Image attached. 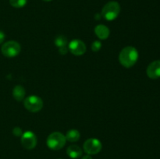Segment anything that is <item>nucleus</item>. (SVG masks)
I'll return each mask as SVG.
<instances>
[{"instance_id":"7","label":"nucleus","mask_w":160,"mask_h":159,"mask_svg":"<svg viewBox=\"0 0 160 159\" xmlns=\"http://www.w3.org/2000/svg\"><path fill=\"white\" fill-rule=\"evenodd\" d=\"M68 49L73 55L77 56L83 55L86 52V45L83 41L74 39L71 41L68 45Z\"/></svg>"},{"instance_id":"9","label":"nucleus","mask_w":160,"mask_h":159,"mask_svg":"<svg viewBox=\"0 0 160 159\" xmlns=\"http://www.w3.org/2000/svg\"><path fill=\"white\" fill-rule=\"evenodd\" d=\"M147 75L152 80H156L160 77V60H156L148 65L147 68Z\"/></svg>"},{"instance_id":"1","label":"nucleus","mask_w":160,"mask_h":159,"mask_svg":"<svg viewBox=\"0 0 160 159\" xmlns=\"http://www.w3.org/2000/svg\"><path fill=\"white\" fill-rule=\"evenodd\" d=\"M138 59V51L134 47L128 46L123 48L119 55L120 64L125 68H131L135 65Z\"/></svg>"},{"instance_id":"21","label":"nucleus","mask_w":160,"mask_h":159,"mask_svg":"<svg viewBox=\"0 0 160 159\" xmlns=\"http://www.w3.org/2000/svg\"><path fill=\"white\" fill-rule=\"evenodd\" d=\"M43 1H45V2H50V1H52V0H43Z\"/></svg>"},{"instance_id":"2","label":"nucleus","mask_w":160,"mask_h":159,"mask_svg":"<svg viewBox=\"0 0 160 159\" xmlns=\"http://www.w3.org/2000/svg\"><path fill=\"white\" fill-rule=\"evenodd\" d=\"M120 12V6L117 2L111 1L106 3L102 9V17L108 21H112L117 18Z\"/></svg>"},{"instance_id":"13","label":"nucleus","mask_w":160,"mask_h":159,"mask_svg":"<svg viewBox=\"0 0 160 159\" xmlns=\"http://www.w3.org/2000/svg\"><path fill=\"white\" fill-rule=\"evenodd\" d=\"M66 139L70 142H77L81 137V133L78 129H71L68 130L66 134Z\"/></svg>"},{"instance_id":"20","label":"nucleus","mask_w":160,"mask_h":159,"mask_svg":"<svg viewBox=\"0 0 160 159\" xmlns=\"http://www.w3.org/2000/svg\"><path fill=\"white\" fill-rule=\"evenodd\" d=\"M81 159H92V157H91L90 154H87V155H84Z\"/></svg>"},{"instance_id":"10","label":"nucleus","mask_w":160,"mask_h":159,"mask_svg":"<svg viewBox=\"0 0 160 159\" xmlns=\"http://www.w3.org/2000/svg\"><path fill=\"white\" fill-rule=\"evenodd\" d=\"M95 33L97 37L101 40H106L109 37L110 31L109 29L105 25H97L95 28Z\"/></svg>"},{"instance_id":"17","label":"nucleus","mask_w":160,"mask_h":159,"mask_svg":"<svg viewBox=\"0 0 160 159\" xmlns=\"http://www.w3.org/2000/svg\"><path fill=\"white\" fill-rule=\"evenodd\" d=\"M12 133L16 137H21L22 134H23V131L20 127H15L12 129Z\"/></svg>"},{"instance_id":"4","label":"nucleus","mask_w":160,"mask_h":159,"mask_svg":"<svg viewBox=\"0 0 160 159\" xmlns=\"http://www.w3.org/2000/svg\"><path fill=\"white\" fill-rule=\"evenodd\" d=\"M25 108L31 112H38L43 108V101L42 98L36 95H31L23 101Z\"/></svg>"},{"instance_id":"11","label":"nucleus","mask_w":160,"mask_h":159,"mask_svg":"<svg viewBox=\"0 0 160 159\" xmlns=\"http://www.w3.org/2000/svg\"><path fill=\"white\" fill-rule=\"evenodd\" d=\"M82 150L78 145H71V146L68 147L67 150V154L70 158L76 159L81 157L82 155Z\"/></svg>"},{"instance_id":"14","label":"nucleus","mask_w":160,"mask_h":159,"mask_svg":"<svg viewBox=\"0 0 160 159\" xmlns=\"http://www.w3.org/2000/svg\"><path fill=\"white\" fill-rule=\"evenodd\" d=\"M54 42H55V45L59 48H62V47L67 46V39L65 36L59 35L55 38Z\"/></svg>"},{"instance_id":"8","label":"nucleus","mask_w":160,"mask_h":159,"mask_svg":"<svg viewBox=\"0 0 160 159\" xmlns=\"http://www.w3.org/2000/svg\"><path fill=\"white\" fill-rule=\"evenodd\" d=\"M21 144L28 150L34 149L37 145V137L31 131H26L21 136Z\"/></svg>"},{"instance_id":"15","label":"nucleus","mask_w":160,"mask_h":159,"mask_svg":"<svg viewBox=\"0 0 160 159\" xmlns=\"http://www.w3.org/2000/svg\"><path fill=\"white\" fill-rule=\"evenodd\" d=\"M28 0H9V3L14 8H22L26 6Z\"/></svg>"},{"instance_id":"19","label":"nucleus","mask_w":160,"mask_h":159,"mask_svg":"<svg viewBox=\"0 0 160 159\" xmlns=\"http://www.w3.org/2000/svg\"><path fill=\"white\" fill-rule=\"evenodd\" d=\"M5 37H6V35H5L4 33L2 31H0V44L2 43L5 40Z\"/></svg>"},{"instance_id":"6","label":"nucleus","mask_w":160,"mask_h":159,"mask_svg":"<svg viewBox=\"0 0 160 159\" xmlns=\"http://www.w3.org/2000/svg\"><path fill=\"white\" fill-rule=\"evenodd\" d=\"M102 145L100 142L99 140L95 138H90L86 140L84 143V152L87 153L88 154H96L101 151Z\"/></svg>"},{"instance_id":"3","label":"nucleus","mask_w":160,"mask_h":159,"mask_svg":"<svg viewBox=\"0 0 160 159\" xmlns=\"http://www.w3.org/2000/svg\"><path fill=\"white\" fill-rule=\"evenodd\" d=\"M67 139L62 133L59 132H54L50 134L46 140L47 146L53 151L60 150L65 146Z\"/></svg>"},{"instance_id":"12","label":"nucleus","mask_w":160,"mask_h":159,"mask_svg":"<svg viewBox=\"0 0 160 159\" xmlns=\"http://www.w3.org/2000/svg\"><path fill=\"white\" fill-rule=\"evenodd\" d=\"M25 89L23 86L17 85L12 90V96L17 101H23L25 97Z\"/></svg>"},{"instance_id":"5","label":"nucleus","mask_w":160,"mask_h":159,"mask_svg":"<svg viewBox=\"0 0 160 159\" xmlns=\"http://www.w3.org/2000/svg\"><path fill=\"white\" fill-rule=\"evenodd\" d=\"M20 44L15 41H9L2 45L1 48V51L2 55L6 57L12 58L18 55L20 52Z\"/></svg>"},{"instance_id":"16","label":"nucleus","mask_w":160,"mask_h":159,"mask_svg":"<svg viewBox=\"0 0 160 159\" xmlns=\"http://www.w3.org/2000/svg\"><path fill=\"white\" fill-rule=\"evenodd\" d=\"M102 48V43L99 41H95L92 44V50L95 52L99 51Z\"/></svg>"},{"instance_id":"18","label":"nucleus","mask_w":160,"mask_h":159,"mask_svg":"<svg viewBox=\"0 0 160 159\" xmlns=\"http://www.w3.org/2000/svg\"><path fill=\"white\" fill-rule=\"evenodd\" d=\"M68 50H69L68 48H67V46L62 47V48H59V54L64 55H66L67 52H68Z\"/></svg>"}]
</instances>
